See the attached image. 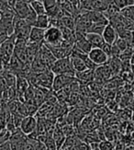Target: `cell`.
<instances>
[{
	"label": "cell",
	"mask_w": 134,
	"mask_h": 150,
	"mask_svg": "<svg viewBox=\"0 0 134 150\" xmlns=\"http://www.w3.org/2000/svg\"><path fill=\"white\" fill-rule=\"evenodd\" d=\"M51 70L53 71L54 75L65 74V75L75 76V72L72 67L70 56L61 58V59H57L53 64V67H51Z\"/></svg>",
	"instance_id": "obj_1"
},
{
	"label": "cell",
	"mask_w": 134,
	"mask_h": 150,
	"mask_svg": "<svg viewBox=\"0 0 134 150\" xmlns=\"http://www.w3.org/2000/svg\"><path fill=\"white\" fill-rule=\"evenodd\" d=\"M63 41L62 31L60 28L50 26L45 30V36H44V43L52 46H59Z\"/></svg>",
	"instance_id": "obj_2"
},
{
	"label": "cell",
	"mask_w": 134,
	"mask_h": 150,
	"mask_svg": "<svg viewBox=\"0 0 134 150\" xmlns=\"http://www.w3.org/2000/svg\"><path fill=\"white\" fill-rule=\"evenodd\" d=\"M27 140V135H25L20 128L17 129L15 132L11 133L9 138L11 150H25Z\"/></svg>",
	"instance_id": "obj_3"
},
{
	"label": "cell",
	"mask_w": 134,
	"mask_h": 150,
	"mask_svg": "<svg viewBox=\"0 0 134 150\" xmlns=\"http://www.w3.org/2000/svg\"><path fill=\"white\" fill-rule=\"evenodd\" d=\"M38 119L35 116H27L24 117L21 121L20 129L25 135H29L36 132Z\"/></svg>",
	"instance_id": "obj_4"
},
{
	"label": "cell",
	"mask_w": 134,
	"mask_h": 150,
	"mask_svg": "<svg viewBox=\"0 0 134 150\" xmlns=\"http://www.w3.org/2000/svg\"><path fill=\"white\" fill-rule=\"evenodd\" d=\"M75 80V76H70V75H55L54 80L53 84V90L54 92H57L62 88H65L69 84H71L73 81Z\"/></svg>",
	"instance_id": "obj_5"
},
{
	"label": "cell",
	"mask_w": 134,
	"mask_h": 150,
	"mask_svg": "<svg viewBox=\"0 0 134 150\" xmlns=\"http://www.w3.org/2000/svg\"><path fill=\"white\" fill-rule=\"evenodd\" d=\"M88 56L98 67L107 64L108 59H109V57L101 48H93L88 53Z\"/></svg>",
	"instance_id": "obj_6"
},
{
	"label": "cell",
	"mask_w": 134,
	"mask_h": 150,
	"mask_svg": "<svg viewBox=\"0 0 134 150\" xmlns=\"http://www.w3.org/2000/svg\"><path fill=\"white\" fill-rule=\"evenodd\" d=\"M30 4L27 3L25 0H17V2L13 8L15 14L21 18H26L30 11Z\"/></svg>",
	"instance_id": "obj_7"
},
{
	"label": "cell",
	"mask_w": 134,
	"mask_h": 150,
	"mask_svg": "<svg viewBox=\"0 0 134 150\" xmlns=\"http://www.w3.org/2000/svg\"><path fill=\"white\" fill-rule=\"evenodd\" d=\"M102 37H103L106 43L113 45L115 42H116V41L118 40L119 34H118L117 30H115V28L113 27V26L110 23H108L106 26L103 33H102Z\"/></svg>",
	"instance_id": "obj_8"
},
{
	"label": "cell",
	"mask_w": 134,
	"mask_h": 150,
	"mask_svg": "<svg viewBox=\"0 0 134 150\" xmlns=\"http://www.w3.org/2000/svg\"><path fill=\"white\" fill-rule=\"evenodd\" d=\"M75 79L79 83L82 84H87L90 83L93 80H95V70L91 69H86L82 72L75 73Z\"/></svg>",
	"instance_id": "obj_9"
},
{
	"label": "cell",
	"mask_w": 134,
	"mask_h": 150,
	"mask_svg": "<svg viewBox=\"0 0 134 150\" xmlns=\"http://www.w3.org/2000/svg\"><path fill=\"white\" fill-rule=\"evenodd\" d=\"M45 30L43 29H40L37 27H32L29 33V42H37L41 43L44 42V36H45Z\"/></svg>",
	"instance_id": "obj_10"
},
{
	"label": "cell",
	"mask_w": 134,
	"mask_h": 150,
	"mask_svg": "<svg viewBox=\"0 0 134 150\" xmlns=\"http://www.w3.org/2000/svg\"><path fill=\"white\" fill-rule=\"evenodd\" d=\"M74 47L75 49H77L78 51H80L81 53H84V54H88L89 52L93 49L92 46H91V44L89 43V42L87 41V39H86V36L76 38Z\"/></svg>",
	"instance_id": "obj_11"
},
{
	"label": "cell",
	"mask_w": 134,
	"mask_h": 150,
	"mask_svg": "<svg viewBox=\"0 0 134 150\" xmlns=\"http://www.w3.org/2000/svg\"><path fill=\"white\" fill-rule=\"evenodd\" d=\"M70 60H71L72 67H73L75 73L82 72V71H85L87 69L82 58L78 54L74 53V52H72L71 55H70Z\"/></svg>",
	"instance_id": "obj_12"
},
{
	"label": "cell",
	"mask_w": 134,
	"mask_h": 150,
	"mask_svg": "<svg viewBox=\"0 0 134 150\" xmlns=\"http://www.w3.org/2000/svg\"><path fill=\"white\" fill-rule=\"evenodd\" d=\"M87 41L91 44L92 48H102L103 45L106 43L103 37L100 34L95 33H86V35Z\"/></svg>",
	"instance_id": "obj_13"
},
{
	"label": "cell",
	"mask_w": 134,
	"mask_h": 150,
	"mask_svg": "<svg viewBox=\"0 0 134 150\" xmlns=\"http://www.w3.org/2000/svg\"><path fill=\"white\" fill-rule=\"evenodd\" d=\"M1 76L4 77V79H5L6 83H7L8 88L16 87L18 76L16 73L13 72V71H11L9 69H4L1 73Z\"/></svg>",
	"instance_id": "obj_14"
},
{
	"label": "cell",
	"mask_w": 134,
	"mask_h": 150,
	"mask_svg": "<svg viewBox=\"0 0 134 150\" xmlns=\"http://www.w3.org/2000/svg\"><path fill=\"white\" fill-rule=\"evenodd\" d=\"M51 26V21H50V17L48 14H42V15H38L36 21L34 22L32 27H37L40 29L46 30Z\"/></svg>",
	"instance_id": "obj_15"
},
{
	"label": "cell",
	"mask_w": 134,
	"mask_h": 150,
	"mask_svg": "<svg viewBox=\"0 0 134 150\" xmlns=\"http://www.w3.org/2000/svg\"><path fill=\"white\" fill-rule=\"evenodd\" d=\"M63 26V27H66L70 30H75V18L73 16H63L59 19V25Z\"/></svg>",
	"instance_id": "obj_16"
},
{
	"label": "cell",
	"mask_w": 134,
	"mask_h": 150,
	"mask_svg": "<svg viewBox=\"0 0 134 150\" xmlns=\"http://www.w3.org/2000/svg\"><path fill=\"white\" fill-rule=\"evenodd\" d=\"M120 13V9L118 8V6L114 4V2H112L109 6H108V8L103 12V14L106 16V18L109 21L110 18H114L115 16H117L118 14Z\"/></svg>",
	"instance_id": "obj_17"
},
{
	"label": "cell",
	"mask_w": 134,
	"mask_h": 150,
	"mask_svg": "<svg viewBox=\"0 0 134 150\" xmlns=\"http://www.w3.org/2000/svg\"><path fill=\"white\" fill-rule=\"evenodd\" d=\"M106 26L107 25L103 23H92L87 30V33H95V34L102 35Z\"/></svg>",
	"instance_id": "obj_18"
},
{
	"label": "cell",
	"mask_w": 134,
	"mask_h": 150,
	"mask_svg": "<svg viewBox=\"0 0 134 150\" xmlns=\"http://www.w3.org/2000/svg\"><path fill=\"white\" fill-rule=\"evenodd\" d=\"M30 6H31V8H33V10L36 12L37 15L46 14V8H45V6H44L41 0H36V1H33L32 3H30Z\"/></svg>",
	"instance_id": "obj_19"
},
{
	"label": "cell",
	"mask_w": 134,
	"mask_h": 150,
	"mask_svg": "<svg viewBox=\"0 0 134 150\" xmlns=\"http://www.w3.org/2000/svg\"><path fill=\"white\" fill-rule=\"evenodd\" d=\"M98 147L100 150H115V146L111 141L103 140L99 142Z\"/></svg>",
	"instance_id": "obj_20"
},
{
	"label": "cell",
	"mask_w": 134,
	"mask_h": 150,
	"mask_svg": "<svg viewBox=\"0 0 134 150\" xmlns=\"http://www.w3.org/2000/svg\"><path fill=\"white\" fill-rule=\"evenodd\" d=\"M115 45H116V46L120 50V52L121 53H122V52H124L126 49H128L130 47V44L128 43L124 39H122V38H118V40L116 41V42L114 43Z\"/></svg>",
	"instance_id": "obj_21"
},
{
	"label": "cell",
	"mask_w": 134,
	"mask_h": 150,
	"mask_svg": "<svg viewBox=\"0 0 134 150\" xmlns=\"http://www.w3.org/2000/svg\"><path fill=\"white\" fill-rule=\"evenodd\" d=\"M0 150H11L9 141H6L0 144Z\"/></svg>",
	"instance_id": "obj_22"
},
{
	"label": "cell",
	"mask_w": 134,
	"mask_h": 150,
	"mask_svg": "<svg viewBox=\"0 0 134 150\" xmlns=\"http://www.w3.org/2000/svg\"><path fill=\"white\" fill-rule=\"evenodd\" d=\"M130 64H134V52H133V54L131 56V59H130Z\"/></svg>",
	"instance_id": "obj_23"
},
{
	"label": "cell",
	"mask_w": 134,
	"mask_h": 150,
	"mask_svg": "<svg viewBox=\"0 0 134 150\" xmlns=\"http://www.w3.org/2000/svg\"><path fill=\"white\" fill-rule=\"evenodd\" d=\"M3 70H4V67L2 66V64L0 63V74L2 73V71H3Z\"/></svg>",
	"instance_id": "obj_24"
},
{
	"label": "cell",
	"mask_w": 134,
	"mask_h": 150,
	"mask_svg": "<svg viewBox=\"0 0 134 150\" xmlns=\"http://www.w3.org/2000/svg\"><path fill=\"white\" fill-rule=\"evenodd\" d=\"M27 3H29V4H30V3H32L33 1H36V0H25Z\"/></svg>",
	"instance_id": "obj_25"
},
{
	"label": "cell",
	"mask_w": 134,
	"mask_h": 150,
	"mask_svg": "<svg viewBox=\"0 0 134 150\" xmlns=\"http://www.w3.org/2000/svg\"><path fill=\"white\" fill-rule=\"evenodd\" d=\"M3 129H5V127H3V126H2L1 125H0V132H1Z\"/></svg>",
	"instance_id": "obj_26"
},
{
	"label": "cell",
	"mask_w": 134,
	"mask_h": 150,
	"mask_svg": "<svg viewBox=\"0 0 134 150\" xmlns=\"http://www.w3.org/2000/svg\"><path fill=\"white\" fill-rule=\"evenodd\" d=\"M1 18H2V11L0 9V19H1Z\"/></svg>",
	"instance_id": "obj_27"
}]
</instances>
